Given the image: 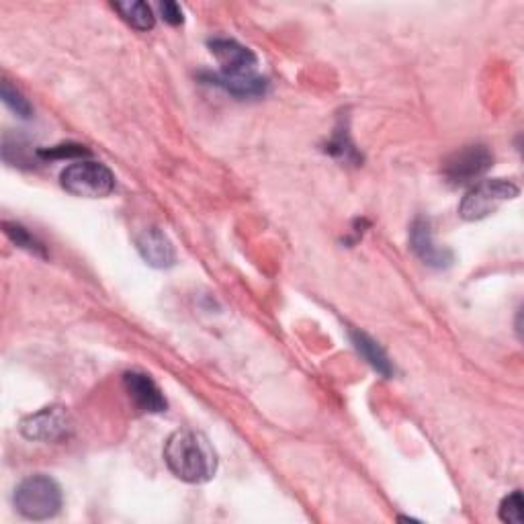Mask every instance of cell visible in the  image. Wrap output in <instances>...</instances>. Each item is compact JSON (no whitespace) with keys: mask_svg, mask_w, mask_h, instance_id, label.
Here are the masks:
<instances>
[{"mask_svg":"<svg viewBox=\"0 0 524 524\" xmlns=\"http://www.w3.org/2000/svg\"><path fill=\"white\" fill-rule=\"evenodd\" d=\"M164 463L174 477L187 484H207L217 471L215 449L197 430L172 432L164 445Z\"/></svg>","mask_w":524,"mask_h":524,"instance_id":"6da1fadb","label":"cell"},{"mask_svg":"<svg viewBox=\"0 0 524 524\" xmlns=\"http://www.w3.org/2000/svg\"><path fill=\"white\" fill-rule=\"evenodd\" d=\"M13 504L17 512L29 520H50L60 512L64 496L54 477L35 473L15 488Z\"/></svg>","mask_w":524,"mask_h":524,"instance_id":"7a4b0ae2","label":"cell"},{"mask_svg":"<svg viewBox=\"0 0 524 524\" xmlns=\"http://www.w3.org/2000/svg\"><path fill=\"white\" fill-rule=\"evenodd\" d=\"M60 183L70 195L84 199H103L115 189L113 172L93 160H78L66 166L60 174Z\"/></svg>","mask_w":524,"mask_h":524,"instance_id":"3957f363","label":"cell"},{"mask_svg":"<svg viewBox=\"0 0 524 524\" xmlns=\"http://www.w3.org/2000/svg\"><path fill=\"white\" fill-rule=\"evenodd\" d=\"M520 195V189L506 179H486L473 185L459 205V215L465 222H479L492 215L502 203Z\"/></svg>","mask_w":524,"mask_h":524,"instance_id":"277c9868","label":"cell"},{"mask_svg":"<svg viewBox=\"0 0 524 524\" xmlns=\"http://www.w3.org/2000/svg\"><path fill=\"white\" fill-rule=\"evenodd\" d=\"M492 162L494 156L486 146H465L445 162V177L451 185H469L486 174L492 168Z\"/></svg>","mask_w":524,"mask_h":524,"instance_id":"5b68a950","label":"cell"},{"mask_svg":"<svg viewBox=\"0 0 524 524\" xmlns=\"http://www.w3.org/2000/svg\"><path fill=\"white\" fill-rule=\"evenodd\" d=\"M72 430L70 414L62 406H50L41 408L39 412L23 418L21 422V434L29 441L39 443H54L68 436Z\"/></svg>","mask_w":524,"mask_h":524,"instance_id":"8992f818","label":"cell"},{"mask_svg":"<svg viewBox=\"0 0 524 524\" xmlns=\"http://www.w3.org/2000/svg\"><path fill=\"white\" fill-rule=\"evenodd\" d=\"M209 52L217 60V64L222 66V76L228 78H244V76H254V68L258 64V58L252 50H248L236 39L228 37H215L209 39Z\"/></svg>","mask_w":524,"mask_h":524,"instance_id":"52a82bcc","label":"cell"},{"mask_svg":"<svg viewBox=\"0 0 524 524\" xmlns=\"http://www.w3.org/2000/svg\"><path fill=\"white\" fill-rule=\"evenodd\" d=\"M123 387L127 391L129 400L136 404L140 412L146 414H162L166 412V400L162 389L156 385V381L140 371H129L123 375Z\"/></svg>","mask_w":524,"mask_h":524,"instance_id":"ba28073f","label":"cell"},{"mask_svg":"<svg viewBox=\"0 0 524 524\" xmlns=\"http://www.w3.org/2000/svg\"><path fill=\"white\" fill-rule=\"evenodd\" d=\"M410 244L414 254L432 269H445L453 262V252L449 248L436 246L432 228L426 217H416L410 230Z\"/></svg>","mask_w":524,"mask_h":524,"instance_id":"9c48e42d","label":"cell"},{"mask_svg":"<svg viewBox=\"0 0 524 524\" xmlns=\"http://www.w3.org/2000/svg\"><path fill=\"white\" fill-rule=\"evenodd\" d=\"M136 246L146 265L154 269H168L177 262V250H174L168 236L158 228H146L138 238Z\"/></svg>","mask_w":524,"mask_h":524,"instance_id":"30bf717a","label":"cell"},{"mask_svg":"<svg viewBox=\"0 0 524 524\" xmlns=\"http://www.w3.org/2000/svg\"><path fill=\"white\" fill-rule=\"evenodd\" d=\"M209 82L222 86L224 91H228V93H232L234 97H240V99L260 97V95H265V91H267V80L256 76V74L244 76V78H228V76H222V74H211Z\"/></svg>","mask_w":524,"mask_h":524,"instance_id":"8fae6325","label":"cell"},{"mask_svg":"<svg viewBox=\"0 0 524 524\" xmlns=\"http://www.w3.org/2000/svg\"><path fill=\"white\" fill-rule=\"evenodd\" d=\"M351 338H353V344H355V348L359 351V355H361L375 371H379V373L385 375V377H389V375L393 373L387 355L383 353V348H381L373 338H369L365 332H357V330L351 332Z\"/></svg>","mask_w":524,"mask_h":524,"instance_id":"7c38bea8","label":"cell"},{"mask_svg":"<svg viewBox=\"0 0 524 524\" xmlns=\"http://www.w3.org/2000/svg\"><path fill=\"white\" fill-rule=\"evenodd\" d=\"M113 9L123 17L125 23H129L138 31H150L156 23V17L148 3H115Z\"/></svg>","mask_w":524,"mask_h":524,"instance_id":"4fadbf2b","label":"cell"},{"mask_svg":"<svg viewBox=\"0 0 524 524\" xmlns=\"http://www.w3.org/2000/svg\"><path fill=\"white\" fill-rule=\"evenodd\" d=\"M5 232L19 248H23V250H27L31 254H37L41 258H46V246H43L35 236H31L23 226L5 222Z\"/></svg>","mask_w":524,"mask_h":524,"instance_id":"5bb4252c","label":"cell"},{"mask_svg":"<svg viewBox=\"0 0 524 524\" xmlns=\"http://www.w3.org/2000/svg\"><path fill=\"white\" fill-rule=\"evenodd\" d=\"M0 95H3L5 105H7L13 113H17L19 117L29 119V117L33 115L31 103L15 89V86H13L9 80H3V86H0Z\"/></svg>","mask_w":524,"mask_h":524,"instance_id":"9a60e30c","label":"cell"},{"mask_svg":"<svg viewBox=\"0 0 524 524\" xmlns=\"http://www.w3.org/2000/svg\"><path fill=\"white\" fill-rule=\"evenodd\" d=\"M39 158H50V160H66V158H89L91 152L86 150L84 146L80 144H60V146H54L50 150H39L37 152Z\"/></svg>","mask_w":524,"mask_h":524,"instance_id":"2e32d148","label":"cell"},{"mask_svg":"<svg viewBox=\"0 0 524 524\" xmlns=\"http://www.w3.org/2000/svg\"><path fill=\"white\" fill-rule=\"evenodd\" d=\"M522 494L516 490L510 496H506L500 504V520L504 522H512V524H520L522 522Z\"/></svg>","mask_w":524,"mask_h":524,"instance_id":"e0dca14e","label":"cell"},{"mask_svg":"<svg viewBox=\"0 0 524 524\" xmlns=\"http://www.w3.org/2000/svg\"><path fill=\"white\" fill-rule=\"evenodd\" d=\"M160 13H162V19L170 25H181L185 19H183V9L177 5V3H162L160 5Z\"/></svg>","mask_w":524,"mask_h":524,"instance_id":"ac0fdd59","label":"cell"}]
</instances>
